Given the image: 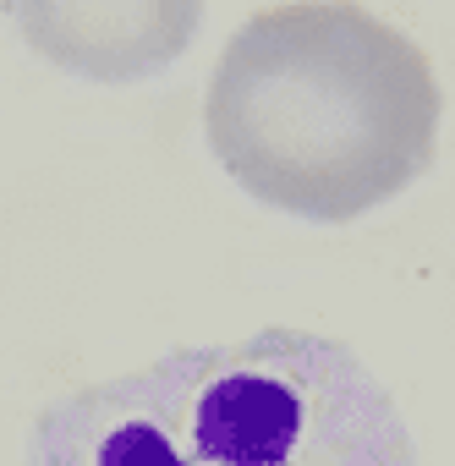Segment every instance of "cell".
Instances as JSON below:
<instances>
[{
    "label": "cell",
    "mask_w": 455,
    "mask_h": 466,
    "mask_svg": "<svg viewBox=\"0 0 455 466\" xmlns=\"http://www.w3.org/2000/svg\"><path fill=\"white\" fill-rule=\"evenodd\" d=\"M208 148L258 203L357 219L433 159L428 56L351 0L269 6L237 28L208 83Z\"/></svg>",
    "instance_id": "1"
},
{
    "label": "cell",
    "mask_w": 455,
    "mask_h": 466,
    "mask_svg": "<svg viewBox=\"0 0 455 466\" xmlns=\"http://www.w3.org/2000/svg\"><path fill=\"white\" fill-rule=\"evenodd\" d=\"M28 466H417V450L357 351L258 329L50 400Z\"/></svg>",
    "instance_id": "2"
},
{
    "label": "cell",
    "mask_w": 455,
    "mask_h": 466,
    "mask_svg": "<svg viewBox=\"0 0 455 466\" xmlns=\"http://www.w3.org/2000/svg\"><path fill=\"white\" fill-rule=\"evenodd\" d=\"M12 17L61 72L88 83H137L192 45L203 0H12Z\"/></svg>",
    "instance_id": "3"
}]
</instances>
